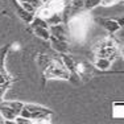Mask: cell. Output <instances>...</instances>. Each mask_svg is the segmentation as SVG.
<instances>
[{
	"mask_svg": "<svg viewBox=\"0 0 124 124\" xmlns=\"http://www.w3.org/2000/svg\"><path fill=\"white\" fill-rule=\"evenodd\" d=\"M61 62L70 73H74L75 70V63L77 62L74 61V58L71 57L70 54H66V53H61Z\"/></svg>",
	"mask_w": 124,
	"mask_h": 124,
	"instance_id": "9",
	"label": "cell"
},
{
	"mask_svg": "<svg viewBox=\"0 0 124 124\" xmlns=\"http://www.w3.org/2000/svg\"><path fill=\"white\" fill-rule=\"evenodd\" d=\"M15 5H16V12H17V15H19L20 19H21L25 24H31L32 20H33V17H34V15L31 13V12H28V11H25L17 1L15 3Z\"/></svg>",
	"mask_w": 124,
	"mask_h": 124,
	"instance_id": "8",
	"label": "cell"
},
{
	"mask_svg": "<svg viewBox=\"0 0 124 124\" xmlns=\"http://www.w3.org/2000/svg\"><path fill=\"white\" fill-rule=\"evenodd\" d=\"M19 4L21 5V7L24 8L25 11H28V12H31V13H33V15H34V12H36V8H34L33 5L31 4V3H25V1H24V3H19Z\"/></svg>",
	"mask_w": 124,
	"mask_h": 124,
	"instance_id": "17",
	"label": "cell"
},
{
	"mask_svg": "<svg viewBox=\"0 0 124 124\" xmlns=\"http://www.w3.org/2000/svg\"><path fill=\"white\" fill-rule=\"evenodd\" d=\"M32 31H33V33L36 34L37 37L42 38V40L48 41L49 38H50L49 28H42V26H32Z\"/></svg>",
	"mask_w": 124,
	"mask_h": 124,
	"instance_id": "11",
	"label": "cell"
},
{
	"mask_svg": "<svg viewBox=\"0 0 124 124\" xmlns=\"http://www.w3.org/2000/svg\"><path fill=\"white\" fill-rule=\"evenodd\" d=\"M44 75H45V78L49 79H65V81H67L70 77V71L62 65V62L53 60L44 69Z\"/></svg>",
	"mask_w": 124,
	"mask_h": 124,
	"instance_id": "2",
	"label": "cell"
},
{
	"mask_svg": "<svg viewBox=\"0 0 124 124\" xmlns=\"http://www.w3.org/2000/svg\"><path fill=\"white\" fill-rule=\"evenodd\" d=\"M116 21H117V24H119V25L123 28V17H120V19H119V20H116Z\"/></svg>",
	"mask_w": 124,
	"mask_h": 124,
	"instance_id": "20",
	"label": "cell"
},
{
	"mask_svg": "<svg viewBox=\"0 0 124 124\" xmlns=\"http://www.w3.org/2000/svg\"><path fill=\"white\" fill-rule=\"evenodd\" d=\"M67 31L69 36L73 37L77 42H85L87 38V32H88V25H90V16L86 13L77 15L71 17L67 23Z\"/></svg>",
	"mask_w": 124,
	"mask_h": 124,
	"instance_id": "1",
	"label": "cell"
},
{
	"mask_svg": "<svg viewBox=\"0 0 124 124\" xmlns=\"http://www.w3.org/2000/svg\"><path fill=\"white\" fill-rule=\"evenodd\" d=\"M98 23H99V25H102L110 33H115V32L122 29V26L117 24L116 20H112V19H99Z\"/></svg>",
	"mask_w": 124,
	"mask_h": 124,
	"instance_id": "5",
	"label": "cell"
},
{
	"mask_svg": "<svg viewBox=\"0 0 124 124\" xmlns=\"http://www.w3.org/2000/svg\"><path fill=\"white\" fill-rule=\"evenodd\" d=\"M8 82V77L4 74V73L0 71V86H4L5 83Z\"/></svg>",
	"mask_w": 124,
	"mask_h": 124,
	"instance_id": "19",
	"label": "cell"
},
{
	"mask_svg": "<svg viewBox=\"0 0 124 124\" xmlns=\"http://www.w3.org/2000/svg\"><path fill=\"white\" fill-rule=\"evenodd\" d=\"M16 1H17V3H24V1H25V3H31V4L33 5L34 8H36V9H37L38 7H41V5L44 4L41 0H16Z\"/></svg>",
	"mask_w": 124,
	"mask_h": 124,
	"instance_id": "16",
	"label": "cell"
},
{
	"mask_svg": "<svg viewBox=\"0 0 124 124\" xmlns=\"http://www.w3.org/2000/svg\"><path fill=\"white\" fill-rule=\"evenodd\" d=\"M52 61H53V58H50L49 55H45V54H41L40 57L37 58V63H38V66H40L41 69H45Z\"/></svg>",
	"mask_w": 124,
	"mask_h": 124,
	"instance_id": "13",
	"label": "cell"
},
{
	"mask_svg": "<svg viewBox=\"0 0 124 124\" xmlns=\"http://www.w3.org/2000/svg\"><path fill=\"white\" fill-rule=\"evenodd\" d=\"M24 103L17 100H5L0 102V115L4 120H13L20 114V110L23 108Z\"/></svg>",
	"mask_w": 124,
	"mask_h": 124,
	"instance_id": "3",
	"label": "cell"
},
{
	"mask_svg": "<svg viewBox=\"0 0 124 124\" xmlns=\"http://www.w3.org/2000/svg\"><path fill=\"white\" fill-rule=\"evenodd\" d=\"M120 0H100V4L99 5H102V7H112L114 4H116V3H119Z\"/></svg>",
	"mask_w": 124,
	"mask_h": 124,
	"instance_id": "18",
	"label": "cell"
},
{
	"mask_svg": "<svg viewBox=\"0 0 124 124\" xmlns=\"http://www.w3.org/2000/svg\"><path fill=\"white\" fill-rule=\"evenodd\" d=\"M49 32H50V37L58 38V40L67 41V38H69V31H67V25L65 23L49 25Z\"/></svg>",
	"mask_w": 124,
	"mask_h": 124,
	"instance_id": "4",
	"label": "cell"
},
{
	"mask_svg": "<svg viewBox=\"0 0 124 124\" xmlns=\"http://www.w3.org/2000/svg\"><path fill=\"white\" fill-rule=\"evenodd\" d=\"M111 65H112V61L108 60V58H104V57H96L95 61H94V66L98 70H102V71L108 70L111 67Z\"/></svg>",
	"mask_w": 124,
	"mask_h": 124,
	"instance_id": "10",
	"label": "cell"
},
{
	"mask_svg": "<svg viewBox=\"0 0 124 124\" xmlns=\"http://www.w3.org/2000/svg\"><path fill=\"white\" fill-rule=\"evenodd\" d=\"M50 42H52V48L58 53H66L67 49H69V44L67 41H63V40H58V38H54V37H50L49 38Z\"/></svg>",
	"mask_w": 124,
	"mask_h": 124,
	"instance_id": "7",
	"label": "cell"
},
{
	"mask_svg": "<svg viewBox=\"0 0 124 124\" xmlns=\"http://www.w3.org/2000/svg\"><path fill=\"white\" fill-rule=\"evenodd\" d=\"M88 71V65L86 62H77L75 63V70L74 73H77L79 77H83Z\"/></svg>",
	"mask_w": 124,
	"mask_h": 124,
	"instance_id": "12",
	"label": "cell"
},
{
	"mask_svg": "<svg viewBox=\"0 0 124 124\" xmlns=\"http://www.w3.org/2000/svg\"><path fill=\"white\" fill-rule=\"evenodd\" d=\"M41 1H42V3H44V4H45V3H48V1H49V0H41Z\"/></svg>",
	"mask_w": 124,
	"mask_h": 124,
	"instance_id": "21",
	"label": "cell"
},
{
	"mask_svg": "<svg viewBox=\"0 0 124 124\" xmlns=\"http://www.w3.org/2000/svg\"><path fill=\"white\" fill-rule=\"evenodd\" d=\"M100 0H83V8L86 11H93L94 8L99 7Z\"/></svg>",
	"mask_w": 124,
	"mask_h": 124,
	"instance_id": "14",
	"label": "cell"
},
{
	"mask_svg": "<svg viewBox=\"0 0 124 124\" xmlns=\"http://www.w3.org/2000/svg\"><path fill=\"white\" fill-rule=\"evenodd\" d=\"M13 120H15V124H31V123H33L32 119H26V117L21 116V115H17Z\"/></svg>",
	"mask_w": 124,
	"mask_h": 124,
	"instance_id": "15",
	"label": "cell"
},
{
	"mask_svg": "<svg viewBox=\"0 0 124 124\" xmlns=\"http://www.w3.org/2000/svg\"><path fill=\"white\" fill-rule=\"evenodd\" d=\"M67 0H49L48 3H45L46 5L53 11L54 13H62L67 7Z\"/></svg>",
	"mask_w": 124,
	"mask_h": 124,
	"instance_id": "6",
	"label": "cell"
}]
</instances>
